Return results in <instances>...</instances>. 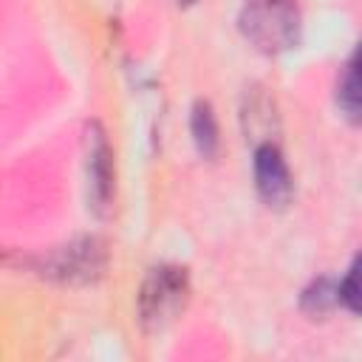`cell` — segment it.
Listing matches in <instances>:
<instances>
[{
  "mask_svg": "<svg viewBox=\"0 0 362 362\" xmlns=\"http://www.w3.org/2000/svg\"><path fill=\"white\" fill-rule=\"evenodd\" d=\"M240 37L260 54H283L300 42L303 14L294 0H246L238 11Z\"/></svg>",
  "mask_w": 362,
  "mask_h": 362,
  "instance_id": "obj_1",
  "label": "cell"
},
{
  "mask_svg": "<svg viewBox=\"0 0 362 362\" xmlns=\"http://www.w3.org/2000/svg\"><path fill=\"white\" fill-rule=\"evenodd\" d=\"M189 303V274L184 266H153L139 288V322L144 331H164Z\"/></svg>",
  "mask_w": 362,
  "mask_h": 362,
  "instance_id": "obj_2",
  "label": "cell"
},
{
  "mask_svg": "<svg viewBox=\"0 0 362 362\" xmlns=\"http://www.w3.org/2000/svg\"><path fill=\"white\" fill-rule=\"evenodd\" d=\"M105 266H107L105 243L99 238H79L57 249L42 263V274L59 283H68V286H79V283H93L96 277H102Z\"/></svg>",
  "mask_w": 362,
  "mask_h": 362,
  "instance_id": "obj_3",
  "label": "cell"
},
{
  "mask_svg": "<svg viewBox=\"0 0 362 362\" xmlns=\"http://www.w3.org/2000/svg\"><path fill=\"white\" fill-rule=\"evenodd\" d=\"M85 167H88V198L96 215H107L113 201V147L99 122L85 127Z\"/></svg>",
  "mask_w": 362,
  "mask_h": 362,
  "instance_id": "obj_4",
  "label": "cell"
},
{
  "mask_svg": "<svg viewBox=\"0 0 362 362\" xmlns=\"http://www.w3.org/2000/svg\"><path fill=\"white\" fill-rule=\"evenodd\" d=\"M255 187L257 195L266 206L272 209H286L291 195H294V181L288 173V164L274 141H263L255 147Z\"/></svg>",
  "mask_w": 362,
  "mask_h": 362,
  "instance_id": "obj_5",
  "label": "cell"
},
{
  "mask_svg": "<svg viewBox=\"0 0 362 362\" xmlns=\"http://www.w3.org/2000/svg\"><path fill=\"white\" fill-rule=\"evenodd\" d=\"M337 105L348 122L362 124V57L359 54H354V59L348 62V68L339 79Z\"/></svg>",
  "mask_w": 362,
  "mask_h": 362,
  "instance_id": "obj_6",
  "label": "cell"
},
{
  "mask_svg": "<svg viewBox=\"0 0 362 362\" xmlns=\"http://www.w3.org/2000/svg\"><path fill=\"white\" fill-rule=\"evenodd\" d=\"M189 133H192V141H195V150L204 156V158H215L218 153V119H215V110L206 99H198L192 105V116H189Z\"/></svg>",
  "mask_w": 362,
  "mask_h": 362,
  "instance_id": "obj_7",
  "label": "cell"
},
{
  "mask_svg": "<svg viewBox=\"0 0 362 362\" xmlns=\"http://www.w3.org/2000/svg\"><path fill=\"white\" fill-rule=\"evenodd\" d=\"M339 303L348 311L362 314V252L351 260V266H348V272L339 283Z\"/></svg>",
  "mask_w": 362,
  "mask_h": 362,
  "instance_id": "obj_8",
  "label": "cell"
},
{
  "mask_svg": "<svg viewBox=\"0 0 362 362\" xmlns=\"http://www.w3.org/2000/svg\"><path fill=\"white\" fill-rule=\"evenodd\" d=\"M334 303H339V286H331V280H317L303 294V308L308 314H317V317L331 311Z\"/></svg>",
  "mask_w": 362,
  "mask_h": 362,
  "instance_id": "obj_9",
  "label": "cell"
},
{
  "mask_svg": "<svg viewBox=\"0 0 362 362\" xmlns=\"http://www.w3.org/2000/svg\"><path fill=\"white\" fill-rule=\"evenodd\" d=\"M175 3H184V6H187V3H192V0H175Z\"/></svg>",
  "mask_w": 362,
  "mask_h": 362,
  "instance_id": "obj_10",
  "label": "cell"
}]
</instances>
